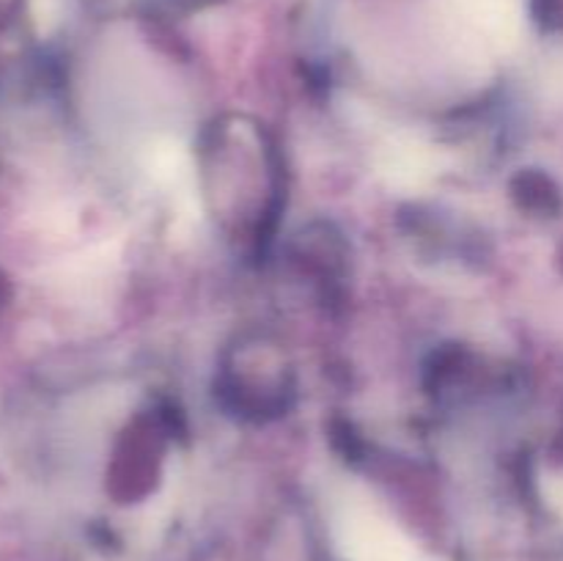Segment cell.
I'll use <instances>...</instances> for the list:
<instances>
[{"mask_svg": "<svg viewBox=\"0 0 563 561\" xmlns=\"http://www.w3.org/2000/svg\"><path fill=\"white\" fill-rule=\"evenodd\" d=\"M341 548L350 561H423L396 528L377 517H350L341 528Z\"/></svg>", "mask_w": 563, "mask_h": 561, "instance_id": "obj_1", "label": "cell"}]
</instances>
